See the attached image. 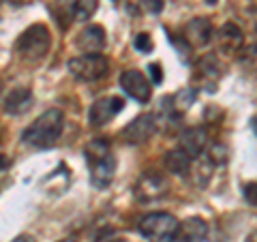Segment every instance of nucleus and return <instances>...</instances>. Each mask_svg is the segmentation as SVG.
Returning a JSON list of instances; mask_svg holds the SVG:
<instances>
[{"label":"nucleus","mask_w":257,"mask_h":242,"mask_svg":"<svg viewBox=\"0 0 257 242\" xmlns=\"http://www.w3.org/2000/svg\"><path fill=\"white\" fill-rule=\"evenodd\" d=\"M124 107V101L120 96H103V99H96L92 103L90 111H88V120H90L92 127H103L107 125L109 120H114Z\"/></svg>","instance_id":"nucleus-7"},{"label":"nucleus","mask_w":257,"mask_h":242,"mask_svg":"<svg viewBox=\"0 0 257 242\" xmlns=\"http://www.w3.org/2000/svg\"><path fill=\"white\" fill-rule=\"evenodd\" d=\"M114 174H116L114 155H109L103 161H96V163L90 165V180H92L94 187H99V189H105L107 184L114 180Z\"/></svg>","instance_id":"nucleus-14"},{"label":"nucleus","mask_w":257,"mask_h":242,"mask_svg":"<svg viewBox=\"0 0 257 242\" xmlns=\"http://www.w3.org/2000/svg\"><path fill=\"white\" fill-rule=\"evenodd\" d=\"M208 146V131L204 127H189L180 135V146L191 159H199Z\"/></svg>","instance_id":"nucleus-9"},{"label":"nucleus","mask_w":257,"mask_h":242,"mask_svg":"<svg viewBox=\"0 0 257 242\" xmlns=\"http://www.w3.org/2000/svg\"><path fill=\"white\" fill-rule=\"evenodd\" d=\"M13 242H35V238H32V236H26V233H24V236H18Z\"/></svg>","instance_id":"nucleus-26"},{"label":"nucleus","mask_w":257,"mask_h":242,"mask_svg":"<svg viewBox=\"0 0 257 242\" xmlns=\"http://www.w3.org/2000/svg\"><path fill=\"white\" fill-rule=\"evenodd\" d=\"M244 199L257 208V182H248L244 187Z\"/></svg>","instance_id":"nucleus-24"},{"label":"nucleus","mask_w":257,"mask_h":242,"mask_svg":"<svg viewBox=\"0 0 257 242\" xmlns=\"http://www.w3.org/2000/svg\"><path fill=\"white\" fill-rule=\"evenodd\" d=\"M165 193H167V180L157 172L142 174V178L135 184V197H138V201H142V204L161 199Z\"/></svg>","instance_id":"nucleus-6"},{"label":"nucleus","mask_w":257,"mask_h":242,"mask_svg":"<svg viewBox=\"0 0 257 242\" xmlns=\"http://www.w3.org/2000/svg\"><path fill=\"white\" fill-rule=\"evenodd\" d=\"M184 37L187 41L195 47H204L212 41L214 37V28H212V22L208 18H193L187 28H184Z\"/></svg>","instance_id":"nucleus-11"},{"label":"nucleus","mask_w":257,"mask_h":242,"mask_svg":"<svg viewBox=\"0 0 257 242\" xmlns=\"http://www.w3.org/2000/svg\"><path fill=\"white\" fill-rule=\"evenodd\" d=\"M75 45L82 54H99L105 47V30L99 24L86 26L75 39Z\"/></svg>","instance_id":"nucleus-10"},{"label":"nucleus","mask_w":257,"mask_h":242,"mask_svg":"<svg viewBox=\"0 0 257 242\" xmlns=\"http://www.w3.org/2000/svg\"><path fill=\"white\" fill-rule=\"evenodd\" d=\"M60 242H75V240H71V238H67V240H60Z\"/></svg>","instance_id":"nucleus-30"},{"label":"nucleus","mask_w":257,"mask_h":242,"mask_svg":"<svg viewBox=\"0 0 257 242\" xmlns=\"http://www.w3.org/2000/svg\"><path fill=\"white\" fill-rule=\"evenodd\" d=\"M7 167H9V161H7L5 155H0V172H3V169H7Z\"/></svg>","instance_id":"nucleus-27"},{"label":"nucleus","mask_w":257,"mask_h":242,"mask_svg":"<svg viewBox=\"0 0 257 242\" xmlns=\"http://www.w3.org/2000/svg\"><path fill=\"white\" fill-rule=\"evenodd\" d=\"M84 155H86V161H88V165H92L96 163V161H103L105 157L111 155V148H109V142L107 140H92L90 144L86 146L84 150Z\"/></svg>","instance_id":"nucleus-17"},{"label":"nucleus","mask_w":257,"mask_h":242,"mask_svg":"<svg viewBox=\"0 0 257 242\" xmlns=\"http://www.w3.org/2000/svg\"><path fill=\"white\" fill-rule=\"evenodd\" d=\"M148 75L152 79V84H161L163 82V73H161V64L159 62H152L148 67Z\"/></svg>","instance_id":"nucleus-25"},{"label":"nucleus","mask_w":257,"mask_h":242,"mask_svg":"<svg viewBox=\"0 0 257 242\" xmlns=\"http://www.w3.org/2000/svg\"><path fill=\"white\" fill-rule=\"evenodd\" d=\"M62 127H64V116L60 109H47L39 116L35 123H32L26 131H24L22 140L30 144L35 148H52L56 146V142L60 140V133H62Z\"/></svg>","instance_id":"nucleus-1"},{"label":"nucleus","mask_w":257,"mask_h":242,"mask_svg":"<svg viewBox=\"0 0 257 242\" xmlns=\"http://www.w3.org/2000/svg\"><path fill=\"white\" fill-rule=\"evenodd\" d=\"M32 105V92L30 88H13L9 94L5 96V111L13 116H20L24 111H28Z\"/></svg>","instance_id":"nucleus-15"},{"label":"nucleus","mask_w":257,"mask_h":242,"mask_svg":"<svg viewBox=\"0 0 257 242\" xmlns=\"http://www.w3.org/2000/svg\"><path fill=\"white\" fill-rule=\"evenodd\" d=\"M120 86H122V90L131 96V99L140 101V103H148L152 96V84L138 69L124 71V73L120 75Z\"/></svg>","instance_id":"nucleus-5"},{"label":"nucleus","mask_w":257,"mask_h":242,"mask_svg":"<svg viewBox=\"0 0 257 242\" xmlns=\"http://www.w3.org/2000/svg\"><path fill=\"white\" fill-rule=\"evenodd\" d=\"M216 43H219L221 52L236 54L244 43V35H242V30H240L236 24L227 22V24H223V26L219 28V32H216Z\"/></svg>","instance_id":"nucleus-12"},{"label":"nucleus","mask_w":257,"mask_h":242,"mask_svg":"<svg viewBox=\"0 0 257 242\" xmlns=\"http://www.w3.org/2000/svg\"><path fill=\"white\" fill-rule=\"evenodd\" d=\"M178 225V219L170 212H150L140 219V233L150 242H174Z\"/></svg>","instance_id":"nucleus-3"},{"label":"nucleus","mask_w":257,"mask_h":242,"mask_svg":"<svg viewBox=\"0 0 257 242\" xmlns=\"http://www.w3.org/2000/svg\"><path fill=\"white\" fill-rule=\"evenodd\" d=\"M157 131V123H155V116L150 114H142L128 123L124 129H122V137L126 144H144L148 142L152 135Z\"/></svg>","instance_id":"nucleus-8"},{"label":"nucleus","mask_w":257,"mask_h":242,"mask_svg":"<svg viewBox=\"0 0 257 242\" xmlns=\"http://www.w3.org/2000/svg\"><path fill=\"white\" fill-rule=\"evenodd\" d=\"M9 3H11V5H22L24 0H9Z\"/></svg>","instance_id":"nucleus-28"},{"label":"nucleus","mask_w":257,"mask_h":242,"mask_svg":"<svg viewBox=\"0 0 257 242\" xmlns=\"http://www.w3.org/2000/svg\"><path fill=\"white\" fill-rule=\"evenodd\" d=\"M69 71L79 82H99L107 75L109 62L101 54H84L69 60Z\"/></svg>","instance_id":"nucleus-4"},{"label":"nucleus","mask_w":257,"mask_h":242,"mask_svg":"<svg viewBox=\"0 0 257 242\" xmlns=\"http://www.w3.org/2000/svg\"><path fill=\"white\" fill-rule=\"evenodd\" d=\"M191 165H193V159L184 152L182 148H174L165 155V167L167 172H172L176 176H184L191 172Z\"/></svg>","instance_id":"nucleus-16"},{"label":"nucleus","mask_w":257,"mask_h":242,"mask_svg":"<svg viewBox=\"0 0 257 242\" xmlns=\"http://www.w3.org/2000/svg\"><path fill=\"white\" fill-rule=\"evenodd\" d=\"M52 47V35L45 24H32L20 35L15 50L26 62H39L43 60Z\"/></svg>","instance_id":"nucleus-2"},{"label":"nucleus","mask_w":257,"mask_h":242,"mask_svg":"<svg viewBox=\"0 0 257 242\" xmlns=\"http://www.w3.org/2000/svg\"><path fill=\"white\" fill-rule=\"evenodd\" d=\"M133 45H135V50L142 52V54H150L152 50H155V43H152V37L148 35V32H140V35L135 37Z\"/></svg>","instance_id":"nucleus-22"},{"label":"nucleus","mask_w":257,"mask_h":242,"mask_svg":"<svg viewBox=\"0 0 257 242\" xmlns=\"http://www.w3.org/2000/svg\"><path fill=\"white\" fill-rule=\"evenodd\" d=\"M195 96H197V90H195V88H182L180 92H176L174 96H170L172 109L176 111V114H182V111H187V109L193 105Z\"/></svg>","instance_id":"nucleus-19"},{"label":"nucleus","mask_w":257,"mask_h":242,"mask_svg":"<svg viewBox=\"0 0 257 242\" xmlns=\"http://www.w3.org/2000/svg\"><path fill=\"white\" fill-rule=\"evenodd\" d=\"M126 11L133 15H155L163 11V0H128Z\"/></svg>","instance_id":"nucleus-18"},{"label":"nucleus","mask_w":257,"mask_h":242,"mask_svg":"<svg viewBox=\"0 0 257 242\" xmlns=\"http://www.w3.org/2000/svg\"><path fill=\"white\" fill-rule=\"evenodd\" d=\"M227 157H229V152H227V148H225L223 144H214V146L208 150V161H210L212 165L227 163Z\"/></svg>","instance_id":"nucleus-21"},{"label":"nucleus","mask_w":257,"mask_h":242,"mask_svg":"<svg viewBox=\"0 0 257 242\" xmlns=\"http://www.w3.org/2000/svg\"><path fill=\"white\" fill-rule=\"evenodd\" d=\"M206 5H216V0H204Z\"/></svg>","instance_id":"nucleus-29"},{"label":"nucleus","mask_w":257,"mask_h":242,"mask_svg":"<svg viewBox=\"0 0 257 242\" xmlns=\"http://www.w3.org/2000/svg\"><path fill=\"white\" fill-rule=\"evenodd\" d=\"M109 242H124V240H109Z\"/></svg>","instance_id":"nucleus-31"},{"label":"nucleus","mask_w":257,"mask_h":242,"mask_svg":"<svg viewBox=\"0 0 257 242\" xmlns=\"http://www.w3.org/2000/svg\"><path fill=\"white\" fill-rule=\"evenodd\" d=\"M208 233V225L199 216H189L187 221L178 225V233H176V242H202Z\"/></svg>","instance_id":"nucleus-13"},{"label":"nucleus","mask_w":257,"mask_h":242,"mask_svg":"<svg viewBox=\"0 0 257 242\" xmlns=\"http://www.w3.org/2000/svg\"><path fill=\"white\" fill-rule=\"evenodd\" d=\"M199 64H202V69L206 71V75H210V77H216V75H219V71H221V64H219V60H216L214 54L204 56Z\"/></svg>","instance_id":"nucleus-23"},{"label":"nucleus","mask_w":257,"mask_h":242,"mask_svg":"<svg viewBox=\"0 0 257 242\" xmlns=\"http://www.w3.org/2000/svg\"><path fill=\"white\" fill-rule=\"evenodd\" d=\"M0 3H3V0H0Z\"/></svg>","instance_id":"nucleus-32"},{"label":"nucleus","mask_w":257,"mask_h":242,"mask_svg":"<svg viewBox=\"0 0 257 242\" xmlns=\"http://www.w3.org/2000/svg\"><path fill=\"white\" fill-rule=\"evenodd\" d=\"M99 9V0H77L73 5V18L77 22H88Z\"/></svg>","instance_id":"nucleus-20"}]
</instances>
